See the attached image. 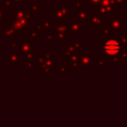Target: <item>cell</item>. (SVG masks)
I'll list each match as a JSON object with an SVG mask.
<instances>
[{
	"label": "cell",
	"instance_id": "cell-1",
	"mask_svg": "<svg viewBox=\"0 0 127 127\" xmlns=\"http://www.w3.org/2000/svg\"><path fill=\"white\" fill-rule=\"evenodd\" d=\"M120 45L118 41L109 40L104 45V51L109 55H115L119 51Z\"/></svg>",
	"mask_w": 127,
	"mask_h": 127
}]
</instances>
